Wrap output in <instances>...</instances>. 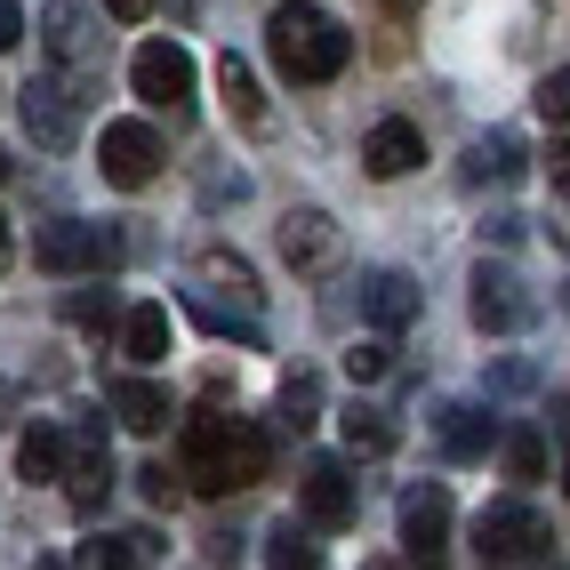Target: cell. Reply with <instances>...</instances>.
Instances as JSON below:
<instances>
[{
  "mask_svg": "<svg viewBox=\"0 0 570 570\" xmlns=\"http://www.w3.org/2000/svg\"><path fill=\"white\" fill-rule=\"evenodd\" d=\"M24 41V9H17V0H0V49H17Z\"/></svg>",
  "mask_w": 570,
  "mask_h": 570,
  "instance_id": "31",
  "label": "cell"
},
{
  "mask_svg": "<svg viewBox=\"0 0 570 570\" xmlns=\"http://www.w3.org/2000/svg\"><path fill=\"white\" fill-rule=\"evenodd\" d=\"M314 402H322V386H314L306 370L282 377V410H289V426H314Z\"/></svg>",
  "mask_w": 570,
  "mask_h": 570,
  "instance_id": "24",
  "label": "cell"
},
{
  "mask_svg": "<svg viewBox=\"0 0 570 570\" xmlns=\"http://www.w3.org/2000/svg\"><path fill=\"white\" fill-rule=\"evenodd\" d=\"M97 169H105V185L137 194V185H154V169H161V137L145 129V121H112L97 137Z\"/></svg>",
  "mask_w": 570,
  "mask_h": 570,
  "instance_id": "5",
  "label": "cell"
},
{
  "mask_svg": "<svg viewBox=\"0 0 570 570\" xmlns=\"http://www.w3.org/2000/svg\"><path fill=\"white\" fill-rule=\"evenodd\" d=\"M442 442H450V459H482V450L499 442V417L459 402V410H442Z\"/></svg>",
  "mask_w": 570,
  "mask_h": 570,
  "instance_id": "14",
  "label": "cell"
},
{
  "mask_svg": "<svg viewBox=\"0 0 570 570\" xmlns=\"http://www.w3.org/2000/svg\"><path fill=\"white\" fill-rule=\"evenodd\" d=\"M65 314L81 322V330H105V322H112V289H81V297H72Z\"/></svg>",
  "mask_w": 570,
  "mask_h": 570,
  "instance_id": "27",
  "label": "cell"
},
{
  "mask_svg": "<svg viewBox=\"0 0 570 570\" xmlns=\"http://www.w3.org/2000/svg\"><path fill=\"white\" fill-rule=\"evenodd\" d=\"M377 570H394V562H377Z\"/></svg>",
  "mask_w": 570,
  "mask_h": 570,
  "instance_id": "36",
  "label": "cell"
},
{
  "mask_svg": "<svg viewBox=\"0 0 570 570\" xmlns=\"http://www.w3.org/2000/svg\"><path fill=\"white\" fill-rule=\"evenodd\" d=\"M474 539H482V554H490V562H530V554H547L554 530H547V514H539V507L507 499V507H482Z\"/></svg>",
  "mask_w": 570,
  "mask_h": 570,
  "instance_id": "4",
  "label": "cell"
},
{
  "mask_svg": "<svg viewBox=\"0 0 570 570\" xmlns=\"http://www.w3.org/2000/svg\"><path fill=\"white\" fill-rule=\"evenodd\" d=\"M362 314H370L377 330L417 322V282H410V274H370V282H362Z\"/></svg>",
  "mask_w": 570,
  "mask_h": 570,
  "instance_id": "13",
  "label": "cell"
},
{
  "mask_svg": "<svg viewBox=\"0 0 570 570\" xmlns=\"http://www.w3.org/2000/svg\"><path fill=\"white\" fill-rule=\"evenodd\" d=\"M362 161H370V177H410L417 161H426V137H417L410 121H377L370 145H362Z\"/></svg>",
  "mask_w": 570,
  "mask_h": 570,
  "instance_id": "12",
  "label": "cell"
},
{
  "mask_svg": "<svg viewBox=\"0 0 570 570\" xmlns=\"http://www.w3.org/2000/svg\"><path fill=\"white\" fill-rule=\"evenodd\" d=\"M539 112H547V121H554V129L570 121V72H562V65H554V72H547V81H539Z\"/></svg>",
  "mask_w": 570,
  "mask_h": 570,
  "instance_id": "26",
  "label": "cell"
},
{
  "mask_svg": "<svg viewBox=\"0 0 570 570\" xmlns=\"http://www.w3.org/2000/svg\"><path fill=\"white\" fill-rule=\"evenodd\" d=\"M265 474H274V434L249 426V417H234L225 442H217V459H209V474H202L194 490H202V499H234V490H249V482H265Z\"/></svg>",
  "mask_w": 570,
  "mask_h": 570,
  "instance_id": "2",
  "label": "cell"
},
{
  "mask_svg": "<svg viewBox=\"0 0 570 570\" xmlns=\"http://www.w3.org/2000/svg\"><path fill=\"white\" fill-rule=\"evenodd\" d=\"M337 434H346V450H362V459H386V450H394V417L370 410V402H354L346 417H337Z\"/></svg>",
  "mask_w": 570,
  "mask_h": 570,
  "instance_id": "17",
  "label": "cell"
},
{
  "mask_svg": "<svg viewBox=\"0 0 570 570\" xmlns=\"http://www.w3.org/2000/svg\"><path fill=\"white\" fill-rule=\"evenodd\" d=\"M129 81H137V97L145 105H194V57H185L177 41H145L137 49V65H129Z\"/></svg>",
  "mask_w": 570,
  "mask_h": 570,
  "instance_id": "6",
  "label": "cell"
},
{
  "mask_svg": "<svg viewBox=\"0 0 570 570\" xmlns=\"http://www.w3.org/2000/svg\"><path fill=\"white\" fill-rule=\"evenodd\" d=\"M282 257L297 265V274H330L337 265V225L322 209H289L282 217Z\"/></svg>",
  "mask_w": 570,
  "mask_h": 570,
  "instance_id": "10",
  "label": "cell"
},
{
  "mask_svg": "<svg viewBox=\"0 0 570 570\" xmlns=\"http://www.w3.org/2000/svg\"><path fill=\"white\" fill-rule=\"evenodd\" d=\"M346 377H354V386H377V377H386V346H354L346 354Z\"/></svg>",
  "mask_w": 570,
  "mask_h": 570,
  "instance_id": "28",
  "label": "cell"
},
{
  "mask_svg": "<svg viewBox=\"0 0 570 570\" xmlns=\"http://www.w3.org/2000/svg\"><path fill=\"white\" fill-rule=\"evenodd\" d=\"M105 402H112V417H121L129 434H161L169 417H177V410H169V394L154 386V377H112Z\"/></svg>",
  "mask_w": 570,
  "mask_h": 570,
  "instance_id": "11",
  "label": "cell"
},
{
  "mask_svg": "<svg viewBox=\"0 0 570 570\" xmlns=\"http://www.w3.org/2000/svg\"><path fill=\"white\" fill-rule=\"evenodd\" d=\"M154 9H161V0H105V17H121V24H145Z\"/></svg>",
  "mask_w": 570,
  "mask_h": 570,
  "instance_id": "32",
  "label": "cell"
},
{
  "mask_svg": "<svg viewBox=\"0 0 570 570\" xmlns=\"http://www.w3.org/2000/svg\"><path fill=\"white\" fill-rule=\"evenodd\" d=\"M474 322H482V330H514V322H522L514 282H507V274H490V265L474 274Z\"/></svg>",
  "mask_w": 570,
  "mask_h": 570,
  "instance_id": "18",
  "label": "cell"
},
{
  "mask_svg": "<svg viewBox=\"0 0 570 570\" xmlns=\"http://www.w3.org/2000/svg\"><path fill=\"white\" fill-rule=\"evenodd\" d=\"M137 482H145V499H154V507H169V499H177V474H169V466H145Z\"/></svg>",
  "mask_w": 570,
  "mask_h": 570,
  "instance_id": "30",
  "label": "cell"
},
{
  "mask_svg": "<svg viewBox=\"0 0 570 570\" xmlns=\"http://www.w3.org/2000/svg\"><path fill=\"white\" fill-rule=\"evenodd\" d=\"M121 346H129V362H161L169 354V306H137L121 322Z\"/></svg>",
  "mask_w": 570,
  "mask_h": 570,
  "instance_id": "19",
  "label": "cell"
},
{
  "mask_svg": "<svg viewBox=\"0 0 570 570\" xmlns=\"http://www.w3.org/2000/svg\"><path fill=\"white\" fill-rule=\"evenodd\" d=\"M41 274H105L112 257H121V242L105 234V225H81V217H65V225H41Z\"/></svg>",
  "mask_w": 570,
  "mask_h": 570,
  "instance_id": "3",
  "label": "cell"
},
{
  "mask_svg": "<svg viewBox=\"0 0 570 570\" xmlns=\"http://www.w3.org/2000/svg\"><path fill=\"white\" fill-rule=\"evenodd\" d=\"M297 507H306V530H346L354 522V482L337 459H314L306 482H297Z\"/></svg>",
  "mask_w": 570,
  "mask_h": 570,
  "instance_id": "9",
  "label": "cell"
},
{
  "mask_svg": "<svg viewBox=\"0 0 570 570\" xmlns=\"http://www.w3.org/2000/svg\"><path fill=\"white\" fill-rule=\"evenodd\" d=\"M217 89H225V112H234L242 129H265V97H257V72L242 57H225L217 65Z\"/></svg>",
  "mask_w": 570,
  "mask_h": 570,
  "instance_id": "15",
  "label": "cell"
},
{
  "mask_svg": "<svg viewBox=\"0 0 570 570\" xmlns=\"http://www.w3.org/2000/svg\"><path fill=\"white\" fill-rule=\"evenodd\" d=\"M32 570H65V562H32Z\"/></svg>",
  "mask_w": 570,
  "mask_h": 570,
  "instance_id": "34",
  "label": "cell"
},
{
  "mask_svg": "<svg viewBox=\"0 0 570 570\" xmlns=\"http://www.w3.org/2000/svg\"><path fill=\"white\" fill-rule=\"evenodd\" d=\"M265 49H274V65H282V81H337L346 72V57H354V32L337 24L330 9H314V0H282L274 17H265Z\"/></svg>",
  "mask_w": 570,
  "mask_h": 570,
  "instance_id": "1",
  "label": "cell"
},
{
  "mask_svg": "<svg viewBox=\"0 0 570 570\" xmlns=\"http://www.w3.org/2000/svg\"><path fill=\"white\" fill-rule=\"evenodd\" d=\"M402 547L417 570H442V547H450V490L426 482V490H410L402 499Z\"/></svg>",
  "mask_w": 570,
  "mask_h": 570,
  "instance_id": "7",
  "label": "cell"
},
{
  "mask_svg": "<svg viewBox=\"0 0 570 570\" xmlns=\"http://www.w3.org/2000/svg\"><path fill=\"white\" fill-rule=\"evenodd\" d=\"M57 466H65V426H24L17 474H24V482H57Z\"/></svg>",
  "mask_w": 570,
  "mask_h": 570,
  "instance_id": "16",
  "label": "cell"
},
{
  "mask_svg": "<svg viewBox=\"0 0 570 570\" xmlns=\"http://www.w3.org/2000/svg\"><path fill=\"white\" fill-rule=\"evenodd\" d=\"M57 474H65V499L81 507V514H89V507H105V490H112L105 426H72V434H65V466H57Z\"/></svg>",
  "mask_w": 570,
  "mask_h": 570,
  "instance_id": "8",
  "label": "cell"
},
{
  "mask_svg": "<svg viewBox=\"0 0 570 570\" xmlns=\"http://www.w3.org/2000/svg\"><path fill=\"white\" fill-rule=\"evenodd\" d=\"M0 265H9V217H0Z\"/></svg>",
  "mask_w": 570,
  "mask_h": 570,
  "instance_id": "33",
  "label": "cell"
},
{
  "mask_svg": "<svg viewBox=\"0 0 570 570\" xmlns=\"http://www.w3.org/2000/svg\"><path fill=\"white\" fill-rule=\"evenodd\" d=\"M0 177H9V154H0Z\"/></svg>",
  "mask_w": 570,
  "mask_h": 570,
  "instance_id": "35",
  "label": "cell"
},
{
  "mask_svg": "<svg viewBox=\"0 0 570 570\" xmlns=\"http://www.w3.org/2000/svg\"><path fill=\"white\" fill-rule=\"evenodd\" d=\"M24 121H32V137H41V145H65V137H72V112H65L57 89H41V81L24 89Z\"/></svg>",
  "mask_w": 570,
  "mask_h": 570,
  "instance_id": "21",
  "label": "cell"
},
{
  "mask_svg": "<svg viewBox=\"0 0 570 570\" xmlns=\"http://www.w3.org/2000/svg\"><path fill=\"white\" fill-rule=\"evenodd\" d=\"M514 169H522L514 137H482V145H474V161H466V177H474V185H490V177H514Z\"/></svg>",
  "mask_w": 570,
  "mask_h": 570,
  "instance_id": "23",
  "label": "cell"
},
{
  "mask_svg": "<svg viewBox=\"0 0 570 570\" xmlns=\"http://www.w3.org/2000/svg\"><path fill=\"white\" fill-rule=\"evenodd\" d=\"M154 554V539L145 530H129V539H81V554H72V570H129Z\"/></svg>",
  "mask_w": 570,
  "mask_h": 570,
  "instance_id": "20",
  "label": "cell"
},
{
  "mask_svg": "<svg viewBox=\"0 0 570 570\" xmlns=\"http://www.w3.org/2000/svg\"><path fill=\"white\" fill-rule=\"evenodd\" d=\"M202 265H209V274H217V282H234L242 297H257V282H249V265H242V257H225V249H209Z\"/></svg>",
  "mask_w": 570,
  "mask_h": 570,
  "instance_id": "29",
  "label": "cell"
},
{
  "mask_svg": "<svg viewBox=\"0 0 570 570\" xmlns=\"http://www.w3.org/2000/svg\"><path fill=\"white\" fill-rule=\"evenodd\" d=\"M265 562H274V570H314V530L306 522H282L274 539H265Z\"/></svg>",
  "mask_w": 570,
  "mask_h": 570,
  "instance_id": "22",
  "label": "cell"
},
{
  "mask_svg": "<svg viewBox=\"0 0 570 570\" xmlns=\"http://www.w3.org/2000/svg\"><path fill=\"white\" fill-rule=\"evenodd\" d=\"M507 466H514V482H539V474H547V442H539V434H514V442H507Z\"/></svg>",
  "mask_w": 570,
  "mask_h": 570,
  "instance_id": "25",
  "label": "cell"
}]
</instances>
